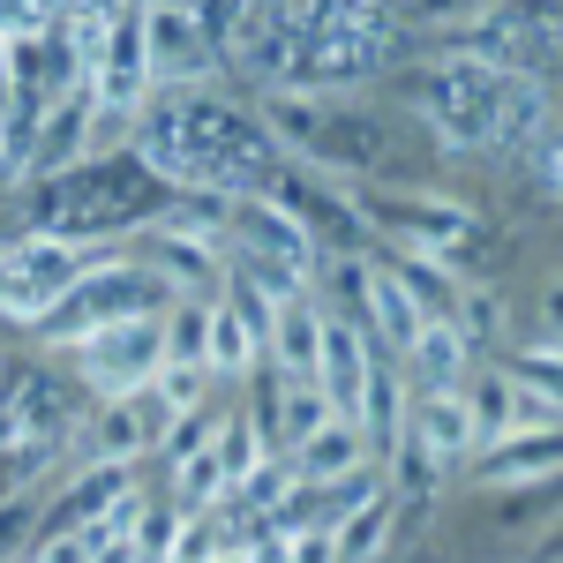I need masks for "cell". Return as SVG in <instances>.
Listing matches in <instances>:
<instances>
[{
	"label": "cell",
	"instance_id": "12",
	"mask_svg": "<svg viewBox=\"0 0 563 563\" xmlns=\"http://www.w3.org/2000/svg\"><path fill=\"white\" fill-rule=\"evenodd\" d=\"M384 53H390V15L323 23V31H301L286 84H294V90H346V84H361V76H376Z\"/></svg>",
	"mask_w": 563,
	"mask_h": 563
},
{
	"label": "cell",
	"instance_id": "32",
	"mask_svg": "<svg viewBox=\"0 0 563 563\" xmlns=\"http://www.w3.org/2000/svg\"><path fill=\"white\" fill-rule=\"evenodd\" d=\"M211 563H249V549H218V556Z\"/></svg>",
	"mask_w": 563,
	"mask_h": 563
},
{
	"label": "cell",
	"instance_id": "2",
	"mask_svg": "<svg viewBox=\"0 0 563 563\" xmlns=\"http://www.w3.org/2000/svg\"><path fill=\"white\" fill-rule=\"evenodd\" d=\"M413 106H421V121L443 151H526V135L556 113L549 84L496 76V68H474V60H435L413 84Z\"/></svg>",
	"mask_w": 563,
	"mask_h": 563
},
{
	"label": "cell",
	"instance_id": "24",
	"mask_svg": "<svg viewBox=\"0 0 563 563\" xmlns=\"http://www.w3.org/2000/svg\"><path fill=\"white\" fill-rule=\"evenodd\" d=\"M196 353H203L211 376H249V368L263 361L256 331L241 323V308H233V301H203V346H196Z\"/></svg>",
	"mask_w": 563,
	"mask_h": 563
},
{
	"label": "cell",
	"instance_id": "1",
	"mask_svg": "<svg viewBox=\"0 0 563 563\" xmlns=\"http://www.w3.org/2000/svg\"><path fill=\"white\" fill-rule=\"evenodd\" d=\"M135 158L166 188H203V196H256L278 180V143L263 135V121L249 106L218 98V90H166L158 106L135 113Z\"/></svg>",
	"mask_w": 563,
	"mask_h": 563
},
{
	"label": "cell",
	"instance_id": "33",
	"mask_svg": "<svg viewBox=\"0 0 563 563\" xmlns=\"http://www.w3.org/2000/svg\"><path fill=\"white\" fill-rule=\"evenodd\" d=\"M166 8H188V15H203V8H211V0H166Z\"/></svg>",
	"mask_w": 563,
	"mask_h": 563
},
{
	"label": "cell",
	"instance_id": "10",
	"mask_svg": "<svg viewBox=\"0 0 563 563\" xmlns=\"http://www.w3.org/2000/svg\"><path fill=\"white\" fill-rule=\"evenodd\" d=\"M84 421V384L68 368H23L0 398V459H45Z\"/></svg>",
	"mask_w": 563,
	"mask_h": 563
},
{
	"label": "cell",
	"instance_id": "35",
	"mask_svg": "<svg viewBox=\"0 0 563 563\" xmlns=\"http://www.w3.org/2000/svg\"><path fill=\"white\" fill-rule=\"evenodd\" d=\"M23 563H31V556H23Z\"/></svg>",
	"mask_w": 563,
	"mask_h": 563
},
{
	"label": "cell",
	"instance_id": "30",
	"mask_svg": "<svg viewBox=\"0 0 563 563\" xmlns=\"http://www.w3.org/2000/svg\"><path fill=\"white\" fill-rule=\"evenodd\" d=\"M53 23H60L53 0H0V38H38Z\"/></svg>",
	"mask_w": 563,
	"mask_h": 563
},
{
	"label": "cell",
	"instance_id": "18",
	"mask_svg": "<svg viewBox=\"0 0 563 563\" xmlns=\"http://www.w3.org/2000/svg\"><path fill=\"white\" fill-rule=\"evenodd\" d=\"M368 466V435H361V421H346V413H331V421H316V429L294 443V481L301 488H331V481H346Z\"/></svg>",
	"mask_w": 563,
	"mask_h": 563
},
{
	"label": "cell",
	"instance_id": "4",
	"mask_svg": "<svg viewBox=\"0 0 563 563\" xmlns=\"http://www.w3.org/2000/svg\"><path fill=\"white\" fill-rule=\"evenodd\" d=\"M263 135L278 143V158H294V166H308V174L323 180H376L390 166V121L384 113H368V106H353V98H339V90H294L278 84L271 98H263Z\"/></svg>",
	"mask_w": 563,
	"mask_h": 563
},
{
	"label": "cell",
	"instance_id": "3",
	"mask_svg": "<svg viewBox=\"0 0 563 563\" xmlns=\"http://www.w3.org/2000/svg\"><path fill=\"white\" fill-rule=\"evenodd\" d=\"M166 180L151 174L135 151L121 158H76L60 174L23 188V218L31 233H60V241H113V233H143L166 211Z\"/></svg>",
	"mask_w": 563,
	"mask_h": 563
},
{
	"label": "cell",
	"instance_id": "19",
	"mask_svg": "<svg viewBox=\"0 0 563 563\" xmlns=\"http://www.w3.org/2000/svg\"><path fill=\"white\" fill-rule=\"evenodd\" d=\"M556 429H526V435H504V443H488V459H481V488H556Z\"/></svg>",
	"mask_w": 563,
	"mask_h": 563
},
{
	"label": "cell",
	"instance_id": "22",
	"mask_svg": "<svg viewBox=\"0 0 563 563\" xmlns=\"http://www.w3.org/2000/svg\"><path fill=\"white\" fill-rule=\"evenodd\" d=\"M406 361H413V376L429 390H459L466 376H474V339L459 331V323H443V316H429L421 331H413V346H406Z\"/></svg>",
	"mask_w": 563,
	"mask_h": 563
},
{
	"label": "cell",
	"instance_id": "34",
	"mask_svg": "<svg viewBox=\"0 0 563 563\" xmlns=\"http://www.w3.org/2000/svg\"><path fill=\"white\" fill-rule=\"evenodd\" d=\"M0 98H8V38H0Z\"/></svg>",
	"mask_w": 563,
	"mask_h": 563
},
{
	"label": "cell",
	"instance_id": "20",
	"mask_svg": "<svg viewBox=\"0 0 563 563\" xmlns=\"http://www.w3.org/2000/svg\"><path fill=\"white\" fill-rule=\"evenodd\" d=\"M390 541H398V496H390L384 481L331 519V549H339V563H376Z\"/></svg>",
	"mask_w": 563,
	"mask_h": 563
},
{
	"label": "cell",
	"instance_id": "14",
	"mask_svg": "<svg viewBox=\"0 0 563 563\" xmlns=\"http://www.w3.org/2000/svg\"><path fill=\"white\" fill-rule=\"evenodd\" d=\"M166 435V406L143 390H121V398H106L90 421H76V459L84 466H135L151 443Z\"/></svg>",
	"mask_w": 563,
	"mask_h": 563
},
{
	"label": "cell",
	"instance_id": "28",
	"mask_svg": "<svg viewBox=\"0 0 563 563\" xmlns=\"http://www.w3.org/2000/svg\"><path fill=\"white\" fill-rule=\"evenodd\" d=\"M174 466H180V511H203V504H218V496H225L211 443H203V451H188V459H174Z\"/></svg>",
	"mask_w": 563,
	"mask_h": 563
},
{
	"label": "cell",
	"instance_id": "23",
	"mask_svg": "<svg viewBox=\"0 0 563 563\" xmlns=\"http://www.w3.org/2000/svg\"><path fill=\"white\" fill-rule=\"evenodd\" d=\"M316 331H323V308L308 301V294H286L278 301V316H271V339H263V353H278V376H301L316 368Z\"/></svg>",
	"mask_w": 563,
	"mask_h": 563
},
{
	"label": "cell",
	"instance_id": "25",
	"mask_svg": "<svg viewBox=\"0 0 563 563\" xmlns=\"http://www.w3.org/2000/svg\"><path fill=\"white\" fill-rule=\"evenodd\" d=\"M211 459H218V481L233 488L241 474H256V466H263V429L249 421V413H218V421H211Z\"/></svg>",
	"mask_w": 563,
	"mask_h": 563
},
{
	"label": "cell",
	"instance_id": "13",
	"mask_svg": "<svg viewBox=\"0 0 563 563\" xmlns=\"http://www.w3.org/2000/svg\"><path fill=\"white\" fill-rule=\"evenodd\" d=\"M143 23V60H151V90H196L218 76V38L188 15V8H166V0H143L135 8Z\"/></svg>",
	"mask_w": 563,
	"mask_h": 563
},
{
	"label": "cell",
	"instance_id": "9",
	"mask_svg": "<svg viewBox=\"0 0 563 563\" xmlns=\"http://www.w3.org/2000/svg\"><path fill=\"white\" fill-rule=\"evenodd\" d=\"M76 368V384L98 390V398H121V390H143L158 376V361H166V308L158 316H121V323H98L84 331L76 346H60Z\"/></svg>",
	"mask_w": 563,
	"mask_h": 563
},
{
	"label": "cell",
	"instance_id": "29",
	"mask_svg": "<svg viewBox=\"0 0 563 563\" xmlns=\"http://www.w3.org/2000/svg\"><path fill=\"white\" fill-rule=\"evenodd\" d=\"M481 8H488V0H390V15L413 23V31H451V23H466Z\"/></svg>",
	"mask_w": 563,
	"mask_h": 563
},
{
	"label": "cell",
	"instance_id": "8",
	"mask_svg": "<svg viewBox=\"0 0 563 563\" xmlns=\"http://www.w3.org/2000/svg\"><path fill=\"white\" fill-rule=\"evenodd\" d=\"M90 263H98V241H60V233H15V241H0V316L8 323H38Z\"/></svg>",
	"mask_w": 563,
	"mask_h": 563
},
{
	"label": "cell",
	"instance_id": "11",
	"mask_svg": "<svg viewBox=\"0 0 563 563\" xmlns=\"http://www.w3.org/2000/svg\"><path fill=\"white\" fill-rule=\"evenodd\" d=\"M218 233H233L256 271H278V278H294V286H308V278L323 271V241H316L278 196H263V188L256 196H225V225H218Z\"/></svg>",
	"mask_w": 563,
	"mask_h": 563
},
{
	"label": "cell",
	"instance_id": "15",
	"mask_svg": "<svg viewBox=\"0 0 563 563\" xmlns=\"http://www.w3.org/2000/svg\"><path fill=\"white\" fill-rule=\"evenodd\" d=\"M406 443L429 459L435 474H459L466 459L481 451V435H474V406H466V384L459 390H421V406H413V421H406Z\"/></svg>",
	"mask_w": 563,
	"mask_h": 563
},
{
	"label": "cell",
	"instance_id": "21",
	"mask_svg": "<svg viewBox=\"0 0 563 563\" xmlns=\"http://www.w3.org/2000/svg\"><path fill=\"white\" fill-rule=\"evenodd\" d=\"M361 316H368V323H376V339H384V346H413V331H421V323H429V316H421V301H413V294H406V278H398V271H390V263H368V278H361Z\"/></svg>",
	"mask_w": 563,
	"mask_h": 563
},
{
	"label": "cell",
	"instance_id": "7",
	"mask_svg": "<svg viewBox=\"0 0 563 563\" xmlns=\"http://www.w3.org/2000/svg\"><path fill=\"white\" fill-rule=\"evenodd\" d=\"M361 225H376L398 241V256H421V263H443L451 278L474 263L481 249V218L466 203H443L429 188H398V196H353Z\"/></svg>",
	"mask_w": 563,
	"mask_h": 563
},
{
	"label": "cell",
	"instance_id": "27",
	"mask_svg": "<svg viewBox=\"0 0 563 563\" xmlns=\"http://www.w3.org/2000/svg\"><path fill=\"white\" fill-rule=\"evenodd\" d=\"M31 533H38V504L23 496V488H0V563H15L31 549Z\"/></svg>",
	"mask_w": 563,
	"mask_h": 563
},
{
	"label": "cell",
	"instance_id": "17",
	"mask_svg": "<svg viewBox=\"0 0 563 563\" xmlns=\"http://www.w3.org/2000/svg\"><path fill=\"white\" fill-rule=\"evenodd\" d=\"M76 158H90V90L84 84L68 90V98H53L38 121H31V135H23V166H15V174L45 180V174H60V166H76Z\"/></svg>",
	"mask_w": 563,
	"mask_h": 563
},
{
	"label": "cell",
	"instance_id": "31",
	"mask_svg": "<svg viewBox=\"0 0 563 563\" xmlns=\"http://www.w3.org/2000/svg\"><path fill=\"white\" fill-rule=\"evenodd\" d=\"M286 563H339V549H331V526H294Z\"/></svg>",
	"mask_w": 563,
	"mask_h": 563
},
{
	"label": "cell",
	"instance_id": "16",
	"mask_svg": "<svg viewBox=\"0 0 563 563\" xmlns=\"http://www.w3.org/2000/svg\"><path fill=\"white\" fill-rule=\"evenodd\" d=\"M368 331L353 323V316H323V331H316V368H308V384L331 398V413H361V384H368Z\"/></svg>",
	"mask_w": 563,
	"mask_h": 563
},
{
	"label": "cell",
	"instance_id": "6",
	"mask_svg": "<svg viewBox=\"0 0 563 563\" xmlns=\"http://www.w3.org/2000/svg\"><path fill=\"white\" fill-rule=\"evenodd\" d=\"M158 308H174V294L158 286V271H151L143 256H98L84 278H76V286H68V294L38 316V339L60 353V346H76L84 331H98V323H121V316H158Z\"/></svg>",
	"mask_w": 563,
	"mask_h": 563
},
{
	"label": "cell",
	"instance_id": "5",
	"mask_svg": "<svg viewBox=\"0 0 563 563\" xmlns=\"http://www.w3.org/2000/svg\"><path fill=\"white\" fill-rule=\"evenodd\" d=\"M435 60H474L496 76H556V0H488L481 15L435 31Z\"/></svg>",
	"mask_w": 563,
	"mask_h": 563
},
{
	"label": "cell",
	"instance_id": "26",
	"mask_svg": "<svg viewBox=\"0 0 563 563\" xmlns=\"http://www.w3.org/2000/svg\"><path fill=\"white\" fill-rule=\"evenodd\" d=\"M271 413H278V435L286 443H301L316 421H331V398L316 384H301V376H278V390H271Z\"/></svg>",
	"mask_w": 563,
	"mask_h": 563
}]
</instances>
